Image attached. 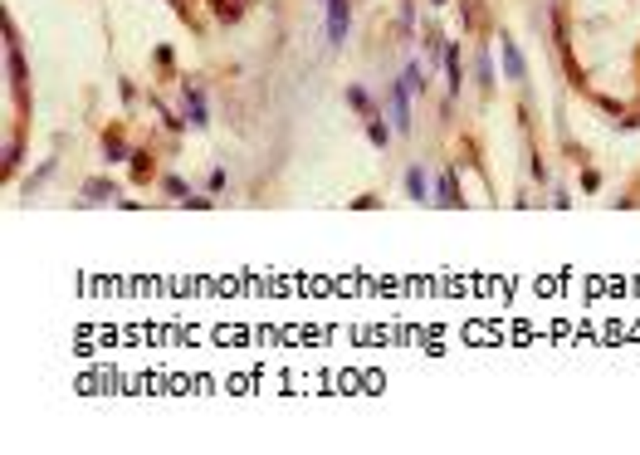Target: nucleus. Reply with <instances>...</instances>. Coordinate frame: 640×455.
<instances>
[{"label":"nucleus","mask_w":640,"mask_h":455,"mask_svg":"<svg viewBox=\"0 0 640 455\" xmlns=\"http://www.w3.org/2000/svg\"><path fill=\"white\" fill-rule=\"evenodd\" d=\"M386 122H391V132H411V89L396 79L391 84V103H386Z\"/></svg>","instance_id":"nucleus-1"},{"label":"nucleus","mask_w":640,"mask_h":455,"mask_svg":"<svg viewBox=\"0 0 640 455\" xmlns=\"http://www.w3.org/2000/svg\"><path fill=\"white\" fill-rule=\"evenodd\" d=\"M347 20H352V5L347 0H327V20H322V34H327V44L337 49L342 39H347Z\"/></svg>","instance_id":"nucleus-2"},{"label":"nucleus","mask_w":640,"mask_h":455,"mask_svg":"<svg viewBox=\"0 0 640 455\" xmlns=\"http://www.w3.org/2000/svg\"><path fill=\"white\" fill-rule=\"evenodd\" d=\"M435 206H464V201H459V186H455L450 172H440V181H435Z\"/></svg>","instance_id":"nucleus-3"},{"label":"nucleus","mask_w":640,"mask_h":455,"mask_svg":"<svg viewBox=\"0 0 640 455\" xmlns=\"http://www.w3.org/2000/svg\"><path fill=\"white\" fill-rule=\"evenodd\" d=\"M406 186H411V196H416V201L435 206V201H430V177H426V167H411V172H406Z\"/></svg>","instance_id":"nucleus-4"},{"label":"nucleus","mask_w":640,"mask_h":455,"mask_svg":"<svg viewBox=\"0 0 640 455\" xmlns=\"http://www.w3.org/2000/svg\"><path fill=\"white\" fill-rule=\"evenodd\" d=\"M499 49H504V74H509V79H523V59H518V49H514L509 39H499Z\"/></svg>","instance_id":"nucleus-5"},{"label":"nucleus","mask_w":640,"mask_h":455,"mask_svg":"<svg viewBox=\"0 0 640 455\" xmlns=\"http://www.w3.org/2000/svg\"><path fill=\"white\" fill-rule=\"evenodd\" d=\"M474 79H479V89H494V59H489V49H479V59H474Z\"/></svg>","instance_id":"nucleus-6"},{"label":"nucleus","mask_w":640,"mask_h":455,"mask_svg":"<svg viewBox=\"0 0 640 455\" xmlns=\"http://www.w3.org/2000/svg\"><path fill=\"white\" fill-rule=\"evenodd\" d=\"M186 108H191V122H196V127L206 122V98H201V89H196V84H186Z\"/></svg>","instance_id":"nucleus-7"},{"label":"nucleus","mask_w":640,"mask_h":455,"mask_svg":"<svg viewBox=\"0 0 640 455\" xmlns=\"http://www.w3.org/2000/svg\"><path fill=\"white\" fill-rule=\"evenodd\" d=\"M401 84H406V89H411V94H421V89H426V69H421V64H416V59H411V64H406V69H401Z\"/></svg>","instance_id":"nucleus-8"},{"label":"nucleus","mask_w":640,"mask_h":455,"mask_svg":"<svg viewBox=\"0 0 640 455\" xmlns=\"http://www.w3.org/2000/svg\"><path fill=\"white\" fill-rule=\"evenodd\" d=\"M347 103H352V108H357V113H377V103H372V98H367V89H357V84H352V89H347Z\"/></svg>","instance_id":"nucleus-9"},{"label":"nucleus","mask_w":640,"mask_h":455,"mask_svg":"<svg viewBox=\"0 0 640 455\" xmlns=\"http://www.w3.org/2000/svg\"><path fill=\"white\" fill-rule=\"evenodd\" d=\"M367 132H372V142H377V147H386V137H391V132H386V122H381V113L367 117Z\"/></svg>","instance_id":"nucleus-10"},{"label":"nucleus","mask_w":640,"mask_h":455,"mask_svg":"<svg viewBox=\"0 0 640 455\" xmlns=\"http://www.w3.org/2000/svg\"><path fill=\"white\" fill-rule=\"evenodd\" d=\"M430 5H445V0H430Z\"/></svg>","instance_id":"nucleus-11"}]
</instances>
